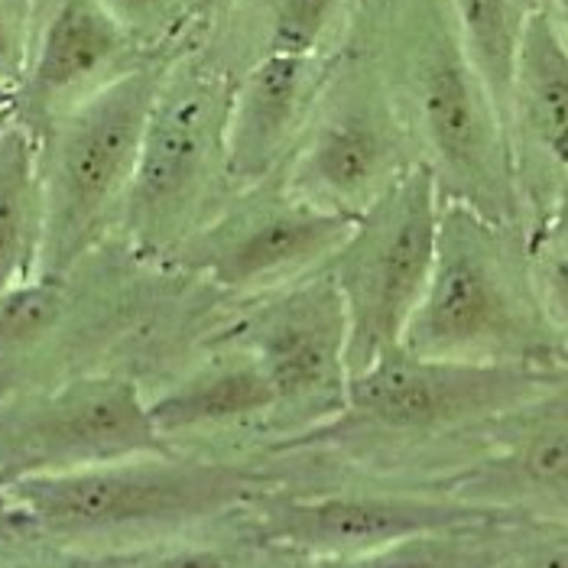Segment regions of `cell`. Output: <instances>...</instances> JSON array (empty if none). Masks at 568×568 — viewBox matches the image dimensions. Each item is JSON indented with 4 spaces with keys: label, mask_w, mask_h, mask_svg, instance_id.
Here are the masks:
<instances>
[{
    "label": "cell",
    "mask_w": 568,
    "mask_h": 568,
    "mask_svg": "<svg viewBox=\"0 0 568 568\" xmlns=\"http://www.w3.org/2000/svg\"><path fill=\"white\" fill-rule=\"evenodd\" d=\"M568 371L471 364L384 351L351 374L345 406L322 426L280 442L263 458L283 478H371L436 487L481 452L487 433Z\"/></svg>",
    "instance_id": "6da1fadb"
},
{
    "label": "cell",
    "mask_w": 568,
    "mask_h": 568,
    "mask_svg": "<svg viewBox=\"0 0 568 568\" xmlns=\"http://www.w3.org/2000/svg\"><path fill=\"white\" fill-rule=\"evenodd\" d=\"M364 43L377 55L413 133L419 166L442 202L526 227L517 160L507 121L468 59L445 0H377Z\"/></svg>",
    "instance_id": "7a4b0ae2"
},
{
    "label": "cell",
    "mask_w": 568,
    "mask_h": 568,
    "mask_svg": "<svg viewBox=\"0 0 568 568\" xmlns=\"http://www.w3.org/2000/svg\"><path fill=\"white\" fill-rule=\"evenodd\" d=\"M280 481L254 458L146 452L69 475L7 484L30 536L79 556H121L209 529Z\"/></svg>",
    "instance_id": "3957f363"
},
{
    "label": "cell",
    "mask_w": 568,
    "mask_h": 568,
    "mask_svg": "<svg viewBox=\"0 0 568 568\" xmlns=\"http://www.w3.org/2000/svg\"><path fill=\"white\" fill-rule=\"evenodd\" d=\"M403 348L471 364L568 371V351L536 286L529 231L442 202L433 276Z\"/></svg>",
    "instance_id": "277c9868"
},
{
    "label": "cell",
    "mask_w": 568,
    "mask_h": 568,
    "mask_svg": "<svg viewBox=\"0 0 568 568\" xmlns=\"http://www.w3.org/2000/svg\"><path fill=\"white\" fill-rule=\"evenodd\" d=\"M237 75L202 40L175 52L156 91L121 231L146 261H170L237 192L227 170V118Z\"/></svg>",
    "instance_id": "5b68a950"
},
{
    "label": "cell",
    "mask_w": 568,
    "mask_h": 568,
    "mask_svg": "<svg viewBox=\"0 0 568 568\" xmlns=\"http://www.w3.org/2000/svg\"><path fill=\"white\" fill-rule=\"evenodd\" d=\"M173 55L150 59L88 94L37 136L43 185V251L37 276H72L121 224L143 131Z\"/></svg>",
    "instance_id": "8992f818"
},
{
    "label": "cell",
    "mask_w": 568,
    "mask_h": 568,
    "mask_svg": "<svg viewBox=\"0 0 568 568\" xmlns=\"http://www.w3.org/2000/svg\"><path fill=\"white\" fill-rule=\"evenodd\" d=\"M416 166L413 133L377 55L348 40L280 175L308 202L357 219Z\"/></svg>",
    "instance_id": "52a82bcc"
},
{
    "label": "cell",
    "mask_w": 568,
    "mask_h": 568,
    "mask_svg": "<svg viewBox=\"0 0 568 568\" xmlns=\"http://www.w3.org/2000/svg\"><path fill=\"white\" fill-rule=\"evenodd\" d=\"M280 475V471H276ZM266 542L300 559H338L406 539L517 520L433 487L371 478H283L244 507Z\"/></svg>",
    "instance_id": "ba28073f"
},
{
    "label": "cell",
    "mask_w": 568,
    "mask_h": 568,
    "mask_svg": "<svg viewBox=\"0 0 568 568\" xmlns=\"http://www.w3.org/2000/svg\"><path fill=\"white\" fill-rule=\"evenodd\" d=\"M438 221L436 179L426 166H416L357 215L345 244L322 266L348 312L351 374L403 345L433 276Z\"/></svg>",
    "instance_id": "9c48e42d"
},
{
    "label": "cell",
    "mask_w": 568,
    "mask_h": 568,
    "mask_svg": "<svg viewBox=\"0 0 568 568\" xmlns=\"http://www.w3.org/2000/svg\"><path fill=\"white\" fill-rule=\"evenodd\" d=\"M354 221L303 199L283 175H270L237 189L166 263L224 296L251 303L322 273Z\"/></svg>",
    "instance_id": "30bf717a"
},
{
    "label": "cell",
    "mask_w": 568,
    "mask_h": 568,
    "mask_svg": "<svg viewBox=\"0 0 568 568\" xmlns=\"http://www.w3.org/2000/svg\"><path fill=\"white\" fill-rule=\"evenodd\" d=\"M170 448L153 423L150 396L128 374L88 371L0 394L3 484Z\"/></svg>",
    "instance_id": "8fae6325"
},
{
    "label": "cell",
    "mask_w": 568,
    "mask_h": 568,
    "mask_svg": "<svg viewBox=\"0 0 568 568\" xmlns=\"http://www.w3.org/2000/svg\"><path fill=\"white\" fill-rule=\"evenodd\" d=\"M212 338L251 351L273 384L276 423L266 448L328 423L345 406L348 312L325 273L244 303Z\"/></svg>",
    "instance_id": "7c38bea8"
},
{
    "label": "cell",
    "mask_w": 568,
    "mask_h": 568,
    "mask_svg": "<svg viewBox=\"0 0 568 568\" xmlns=\"http://www.w3.org/2000/svg\"><path fill=\"white\" fill-rule=\"evenodd\" d=\"M433 490L517 520H568V374L507 413L481 452Z\"/></svg>",
    "instance_id": "4fadbf2b"
},
{
    "label": "cell",
    "mask_w": 568,
    "mask_h": 568,
    "mask_svg": "<svg viewBox=\"0 0 568 568\" xmlns=\"http://www.w3.org/2000/svg\"><path fill=\"white\" fill-rule=\"evenodd\" d=\"M150 59L160 55L133 43L98 0H43L13 121L40 136L62 111Z\"/></svg>",
    "instance_id": "5bb4252c"
},
{
    "label": "cell",
    "mask_w": 568,
    "mask_h": 568,
    "mask_svg": "<svg viewBox=\"0 0 568 568\" xmlns=\"http://www.w3.org/2000/svg\"><path fill=\"white\" fill-rule=\"evenodd\" d=\"M507 131L532 231L568 179V27L546 7L526 23L507 94Z\"/></svg>",
    "instance_id": "9a60e30c"
},
{
    "label": "cell",
    "mask_w": 568,
    "mask_h": 568,
    "mask_svg": "<svg viewBox=\"0 0 568 568\" xmlns=\"http://www.w3.org/2000/svg\"><path fill=\"white\" fill-rule=\"evenodd\" d=\"M150 413L173 448L209 455L221 438H237V448L261 438L263 452L273 438L276 394L251 351L209 338V354L192 371L150 396Z\"/></svg>",
    "instance_id": "2e32d148"
},
{
    "label": "cell",
    "mask_w": 568,
    "mask_h": 568,
    "mask_svg": "<svg viewBox=\"0 0 568 568\" xmlns=\"http://www.w3.org/2000/svg\"><path fill=\"white\" fill-rule=\"evenodd\" d=\"M335 55H263L237 72L227 118L234 189L283 173L306 133Z\"/></svg>",
    "instance_id": "e0dca14e"
},
{
    "label": "cell",
    "mask_w": 568,
    "mask_h": 568,
    "mask_svg": "<svg viewBox=\"0 0 568 568\" xmlns=\"http://www.w3.org/2000/svg\"><path fill=\"white\" fill-rule=\"evenodd\" d=\"M354 13L357 0H234L221 13L227 33L202 45L234 75L263 55H335Z\"/></svg>",
    "instance_id": "ac0fdd59"
},
{
    "label": "cell",
    "mask_w": 568,
    "mask_h": 568,
    "mask_svg": "<svg viewBox=\"0 0 568 568\" xmlns=\"http://www.w3.org/2000/svg\"><path fill=\"white\" fill-rule=\"evenodd\" d=\"M43 185L37 136L13 118L0 128V296L40 273Z\"/></svg>",
    "instance_id": "d6986e66"
},
{
    "label": "cell",
    "mask_w": 568,
    "mask_h": 568,
    "mask_svg": "<svg viewBox=\"0 0 568 568\" xmlns=\"http://www.w3.org/2000/svg\"><path fill=\"white\" fill-rule=\"evenodd\" d=\"M101 568H300L306 559L266 542L247 524L244 510L221 524L133 549L121 556H101Z\"/></svg>",
    "instance_id": "ffe728a7"
},
{
    "label": "cell",
    "mask_w": 568,
    "mask_h": 568,
    "mask_svg": "<svg viewBox=\"0 0 568 568\" xmlns=\"http://www.w3.org/2000/svg\"><path fill=\"white\" fill-rule=\"evenodd\" d=\"M455 20V30L484 85L490 88L504 121H507V94L517 65V52L524 43L529 17L542 7V0H445Z\"/></svg>",
    "instance_id": "44dd1931"
},
{
    "label": "cell",
    "mask_w": 568,
    "mask_h": 568,
    "mask_svg": "<svg viewBox=\"0 0 568 568\" xmlns=\"http://www.w3.org/2000/svg\"><path fill=\"white\" fill-rule=\"evenodd\" d=\"M510 524L517 520L419 536L361 556L308 559L300 568H490L504 549V532Z\"/></svg>",
    "instance_id": "7402d4cb"
},
{
    "label": "cell",
    "mask_w": 568,
    "mask_h": 568,
    "mask_svg": "<svg viewBox=\"0 0 568 568\" xmlns=\"http://www.w3.org/2000/svg\"><path fill=\"white\" fill-rule=\"evenodd\" d=\"M69 306V276H33L0 296V361L49 338Z\"/></svg>",
    "instance_id": "603a6c76"
},
{
    "label": "cell",
    "mask_w": 568,
    "mask_h": 568,
    "mask_svg": "<svg viewBox=\"0 0 568 568\" xmlns=\"http://www.w3.org/2000/svg\"><path fill=\"white\" fill-rule=\"evenodd\" d=\"M118 27L150 55H173L202 40L195 0H98Z\"/></svg>",
    "instance_id": "cb8c5ba5"
},
{
    "label": "cell",
    "mask_w": 568,
    "mask_h": 568,
    "mask_svg": "<svg viewBox=\"0 0 568 568\" xmlns=\"http://www.w3.org/2000/svg\"><path fill=\"white\" fill-rule=\"evenodd\" d=\"M490 568H568V520H517Z\"/></svg>",
    "instance_id": "d4e9b609"
},
{
    "label": "cell",
    "mask_w": 568,
    "mask_h": 568,
    "mask_svg": "<svg viewBox=\"0 0 568 568\" xmlns=\"http://www.w3.org/2000/svg\"><path fill=\"white\" fill-rule=\"evenodd\" d=\"M37 33V0H0V82L20 85Z\"/></svg>",
    "instance_id": "484cf974"
},
{
    "label": "cell",
    "mask_w": 568,
    "mask_h": 568,
    "mask_svg": "<svg viewBox=\"0 0 568 568\" xmlns=\"http://www.w3.org/2000/svg\"><path fill=\"white\" fill-rule=\"evenodd\" d=\"M529 251H532V270H536V286H539L542 306L549 312L568 351V257L556 254L552 247L532 244V241H529Z\"/></svg>",
    "instance_id": "4316f807"
},
{
    "label": "cell",
    "mask_w": 568,
    "mask_h": 568,
    "mask_svg": "<svg viewBox=\"0 0 568 568\" xmlns=\"http://www.w3.org/2000/svg\"><path fill=\"white\" fill-rule=\"evenodd\" d=\"M0 568H101L98 559L49 546L37 536H17L0 542Z\"/></svg>",
    "instance_id": "83f0119b"
},
{
    "label": "cell",
    "mask_w": 568,
    "mask_h": 568,
    "mask_svg": "<svg viewBox=\"0 0 568 568\" xmlns=\"http://www.w3.org/2000/svg\"><path fill=\"white\" fill-rule=\"evenodd\" d=\"M529 241L542 244V247H552L556 254L568 257V179L559 185V192L549 202L546 215L536 221V227L529 231Z\"/></svg>",
    "instance_id": "f1b7e54d"
},
{
    "label": "cell",
    "mask_w": 568,
    "mask_h": 568,
    "mask_svg": "<svg viewBox=\"0 0 568 568\" xmlns=\"http://www.w3.org/2000/svg\"><path fill=\"white\" fill-rule=\"evenodd\" d=\"M17 536H30V532H27V526H23L20 510H17V507H13V500H10L7 484L0 481V542L17 539Z\"/></svg>",
    "instance_id": "f546056e"
},
{
    "label": "cell",
    "mask_w": 568,
    "mask_h": 568,
    "mask_svg": "<svg viewBox=\"0 0 568 568\" xmlns=\"http://www.w3.org/2000/svg\"><path fill=\"white\" fill-rule=\"evenodd\" d=\"M234 0H195V13H199V27H202V37L215 27L221 20V13L231 7Z\"/></svg>",
    "instance_id": "4dcf8cb0"
},
{
    "label": "cell",
    "mask_w": 568,
    "mask_h": 568,
    "mask_svg": "<svg viewBox=\"0 0 568 568\" xmlns=\"http://www.w3.org/2000/svg\"><path fill=\"white\" fill-rule=\"evenodd\" d=\"M17 111V85H3L0 82V124H7Z\"/></svg>",
    "instance_id": "1f68e13d"
},
{
    "label": "cell",
    "mask_w": 568,
    "mask_h": 568,
    "mask_svg": "<svg viewBox=\"0 0 568 568\" xmlns=\"http://www.w3.org/2000/svg\"><path fill=\"white\" fill-rule=\"evenodd\" d=\"M542 7H546L549 13H556V20H562L568 27V0H542Z\"/></svg>",
    "instance_id": "d6a6232c"
},
{
    "label": "cell",
    "mask_w": 568,
    "mask_h": 568,
    "mask_svg": "<svg viewBox=\"0 0 568 568\" xmlns=\"http://www.w3.org/2000/svg\"><path fill=\"white\" fill-rule=\"evenodd\" d=\"M40 3H43V0H37V10H40Z\"/></svg>",
    "instance_id": "836d02e7"
},
{
    "label": "cell",
    "mask_w": 568,
    "mask_h": 568,
    "mask_svg": "<svg viewBox=\"0 0 568 568\" xmlns=\"http://www.w3.org/2000/svg\"><path fill=\"white\" fill-rule=\"evenodd\" d=\"M0 128H3V124H0Z\"/></svg>",
    "instance_id": "e575fe53"
}]
</instances>
